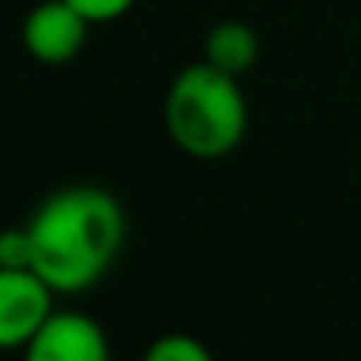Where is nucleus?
Returning <instances> with one entry per match:
<instances>
[{
	"label": "nucleus",
	"mask_w": 361,
	"mask_h": 361,
	"mask_svg": "<svg viewBox=\"0 0 361 361\" xmlns=\"http://www.w3.org/2000/svg\"><path fill=\"white\" fill-rule=\"evenodd\" d=\"M27 233L32 268L55 295H78L113 268L125 245V210L102 187H63L39 202Z\"/></svg>",
	"instance_id": "f257e3e1"
},
{
	"label": "nucleus",
	"mask_w": 361,
	"mask_h": 361,
	"mask_svg": "<svg viewBox=\"0 0 361 361\" xmlns=\"http://www.w3.org/2000/svg\"><path fill=\"white\" fill-rule=\"evenodd\" d=\"M164 121L175 148L195 159H221L245 140L249 109L233 74L202 63L183 66L164 97Z\"/></svg>",
	"instance_id": "f03ea898"
},
{
	"label": "nucleus",
	"mask_w": 361,
	"mask_h": 361,
	"mask_svg": "<svg viewBox=\"0 0 361 361\" xmlns=\"http://www.w3.org/2000/svg\"><path fill=\"white\" fill-rule=\"evenodd\" d=\"M55 314V288L35 268H0V350H24Z\"/></svg>",
	"instance_id": "7ed1b4c3"
},
{
	"label": "nucleus",
	"mask_w": 361,
	"mask_h": 361,
	"mask_svg": "<svg viewBox=\"0 0 361 361\" xmlns=\"http://www.w3.org/2000/svg\"><path fill=\"white\" fill-rule=\"evenodd\" d=\"M24 361H113L109 334L82 311H55L24 345Z\"/></svg>",
	"instance_id": "20e7f679"
},
{
	"label": "nucleus",
	"mask_w": 361,
	"mask_h": 361,
	"mask_svg": "<svg viewBox=\"0 0 361 361\" xmlns=\"http://www.w3.org/2000/svg\"><path fill=\"white\" fill-rule=\"evenodd\" d=\"M90 35V20L71 0H39L24 20V47L35 63H71Z\"/></svg>",
	"instance_id": "39448f33"
},
{
	"label": "nucleus",
	"mask_w": 361,
	"mask_h": 361,
	"mask_svg": "<svg viewBox=\"0 0 361 361\" xmlns=\"http://www.w3.org/2000/svg\"><path fill=\"white\" fill-rule=\"evenodd\" d=\"M257 59H260V39L249 24H241V20H221V24L210 27V35H206V63L210 66L241 78L245 71H252Z\"/></svg>",
	"instance_id": "423d86ee"
},
{
	"label": "nucleus",
	"mask_w": 361,
	"mask_h": 361,
	"mask_svg": "<svg viewBox=\"0 0 361 361\" xmlns=\"http://www.w3.org/2000/svg\"><path fill=\"white\" fill-rule=\"evenodd\" d=\"M144 361H214L210 350H206L198 338L190 334H164L148 345Z\"/></svg>",
	"instance_id": "0eeeda50"
},
{
	"label": "nucleus",
	"mask_w": 361,
	"mask_h": 361,
	"mask_svg": "<svg viewBox=\"0 0 361 361\" xmlns=\"http://www.w3.org/2000/svg\"><path fill=\"white\" fill-rule=\"evenodd\" d=\"M0 268H32V233H27V226L0 229Z\"/></svg>",
	"instance_id": "6e6552de"
},
{
	"label": "nucleus",
	"mask_w": 361,
	"mask_h": 361,
	"mask_svg": "<svg viewBox=\"0 0 361 361\" xmlns=\"http://www.w3.org/2000/svg\"><path fill=\"white\" fill-rule=\"evenodd\" d=\"M71 4L90 20V24H113V20H121L133 8L136 0H71Z\"/></svg>",
	"instance_id": "1a4fd4ad"
}]
</instances>
